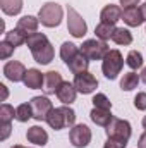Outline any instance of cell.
<instances>
[{
  "label": "cell",
  "mask_w": 146,
  "mask_h": 148,
  "mask_svg": "<svg viewBox=\"0 0 146 148\" xmlns=\"http://www.w3.org/2000/svg\"><path fill=\"white\" fill-rule=\"evenodd\" d=\"M2 12L7 16H17L23 10V0H0Z\"/></svg>",
  "instance_id": "obj_22"
},
{
  "label": "cell",
  "mask_w": 146,
  "mask_h": 148,
  "mask_svg": "<svg viewBox=\"0 0 146 148\" xmlns=\"http://www.w3.org/2000/svg\"><path fill=\"white\" fill-rule=\"evenodd\" d=\"M14 50H16V48H14L9 41H5V40L0 41V59H2V60H7V59L14 53Z\"/></svg>",
  "instance_id": "obj_31"
},
{
  "label": "cell",
  "mask_w": 146,
  "mask_h": 148,
  "mask_svg": "<svg viewBox=\"0 0 146 148\" xmlns=\"http://www.w3.org/2000/svg\"><path fill=\"white\" fill-rule=\"evenodd\" d=\"M23 83L29 90H41L43 84H45V74H41V71H38L35 67L33 69H28L24 79H23Z\"/></svg>",
  "instance_id": "obj_13"
},
{
  "label": "cell",
  "mask_w": 146,
  "mask_h": 148,
  "mask_svg": "<svg viewBox=\"0 0 146 148\" xmlns=\"http://www.w3.org/2000/svg\"><path fill=\"white\" fill-rule=\"evenodd\" d=\"M112 41L117 43V45H124L126 47V45H131L132 43V35L126 28H115V31L112 35Z\"/></svg>",
  "instance_id": "obj_25"
},
{
  "label": "cell",
  "mask_w": 146,
  "mask_h": 148,
  "mask_svg": "<svg viewBox=\"0 0 146 148\" xmlns=\"http://www.w3.org/2000/svg\"><path fill=\"white\" fill-rule=\"evenodd\" d=\"M122 19H124V23H126L127 26H131V28H138V26H141V24L145 23V17H143L139 7H127V9H124Z\"/></svg>",
  "instance_id": "obj_15"
},
{
  "label": "cell",
  "mask_w": 146,
  "mask_h": 148,
  "mask_svg": "<svg viewBox=\"0 0 146 148\" xmlns=\"http://www.w3.org/2000/svg\"><path fill=\"white\" fill-rule=\"evenodd\" d=\"M115 31V24L113 23H105V21H100L95 28V35L98 40L102 41H107V40H112V35Z\"/></svg>",
  "instance_id": "obj_21"
},
{
  "label": "cell",
  "mask_w": 146,
  "mask_h": 148,
  "mask_svg": "<svg viewBox=\"0 0 146 148\" xmlns=\"http://www.w3.org/2000/svg\"><path fill=\"white\" fill-rule=\"evenodd\" d=\"M57 98L64 103V105H71L72 102H76V97H77V90L74 86V83H69V81H64L59 90H57Z\"/></svg>",
  "instance_id": "obj_12"
},
{
  "label": "cell",
  "mask_w": 146,
  "mask_h": 148,
  "mask_svg": "<svg viewBox=\"0 0 146 148\" xmlns=\"http://www.w3.org/2000/svg\"><path fill=\"white\" fill-rule=\"evenodd\" d=\"M77 53H79V48L74 43H71V41H64L62 43V47H60V59L65 62V66L72 60Z\"/></svg>",
  "instance_id": "obj_24"
},
{
  "label": "cell",
  "mask_w": 146,
  "mask_h": 148,
  "mask_svg": "<svg viewBox=\"0 0 146 148\" xmlns=\"http://www.w3.org/2000/svg\"><path fill=\"white\" fill-rule=\"evenodd\" d=\"M62 83H64L62 74L59 73V71H50V73L45 74L43 91H45L46 95H53V93H57V90H59V86H60Z\"/></svg>",
  "instance_id": "obj_16"
},
{
  "label": "cell",
  "mask_w": 146,
  "mask_h": 148,
  "mask_svg": "<svg viewBox=\"0 0 146 148\" xmlns=\"http://www.w3.org/2000/svg\"><path fill=\"white\" fill-rule=\"evenodd\" d=\"M89 117H91V121H93L96 126H102V127H107L110 122H112V119H113V115H112V112H110V110L96 109V107L91 110Z\"/></svg>",
  "instance_id": "obj_20"
},
{
  "label": "cell",
  "mask_w": 146,
  "mask_h": 148,
  "mask_svg": "<svg viewBox=\"0 0 146 148\" xmlns=\"http://www.w3.org/2000/svg\"><path fill=\"white\" fill-rule=\"evenodd\" d=\"M14 119H16V109L12 105H9V103H3L0 107V122L10 124Z\"/></svg>",
  "instance_id": "obj_29"
},
{
  "label": "cell",
  "mask_w": 146,
  "mask_h": 148,
  "mask_svg": "<svg viewBox=\"0 0 146 148\" xmlns=\"http://www.w3.org/2000/svg\"><path fill=\"white\" fill-rule=\"evenodd\" d=\"M88 66H89V59L79 50V53L74 57L72 60L67 64V67H69V71L72 74H79V73H84V71H88Z\"/></svg>",
  "instance_id": "obj_19"
},
{
  "label": "cell",
  "mask_w": 146,
  "mask_h": 148,
  "mask_svg": "<svg viewBox=\"0 0 146 148\" xmlns=\"http://www.w3.org/2000/svg\"><path fill=\"white\" fill-rule=\"evenodd\" d=\"M10 148H26V147H23V145H14V147H10Z\"/></svg>",
  "instance_id": "obj_40"
},
{
  "label": "cell",
  "mask_w": 146,
  "mask_h": 148,
  "mask_svg": "<svg viewBox=\"0 0 146 148\" xmlns=\"http://www.w3.org/2000/svg\"><path fill=\"white\" fill-rule=\"evenodd\" d=\"M93 105L96 109H103V110H112V102L107 98V95L103 93H96L93 97Z\"/></svg>",
  "instance_id": "obj_30"
},
{
  "label": "cell",
  "mask_w": 146,
  "mask_h": 148,
  "mask_svg": "<svg viewBox=\"0 0 146 148\" xmlns=\"http://www.w3.org/2000/svg\"><path fill=\"white\" fill-rule=\"evenodd\" d=\"M122 12H124L122 7L113 5V3H108V5H105V7L102 9V12H100V19L105 21V23H113V24H115L117 21L122 19Z\"/></svg>",
  "instance_id": "obj_17"
},
{
  "label": "cell",
  "mask_w": 146,
  "mask_h": 148,
  "mask_svg": "<svg viewBox=\"0 0 146 148\" xmlns=\"http://www.w3.org/2000/svg\"><path fill=\"white\" fill-rule=\"evenodd\" d=\"M74 122H76V112L69 105H62V107L52 109V112L46 117V124L52 129H55V131H60V129H65V127H72V126H76Z\"/></svg>",
  "instance_id": "obj_2"
},
{
  "label": "cell",
  "mask_w": 146,
  "mask_h": 148,
  "mask_svg": "<svg viewBox=\"0 0 146 148\" xmlns=\"http://www.w3.org/2000/svg\"><path fill=\"white\" fill-rule=\"evenodd\" d=\"M131 134H132V129H131L129 121H126V119L113 117L112 122L107 126V136L108 138H120V140H127L129 141Z\"/></svg>",
  "instance_id": "obj_7"
},
{
  "label": "cell",
  "mask_w": 146,
  "mask_h": 148,
  "mask_svg": "<svg viewBox=\"0 0 146 148\" xmlns=\"http://www.w3.org/2000/svg\"><path fill=\"white\" fill-rule=\"evenodd\" d=\"M139 81H141V77L134 73V71L126 73V74H124V77L120 79V88H122L124 91H132L134 88H138Z\"/></svg>",
  "instance_id": "obj_23"
},
{
  "label": "cell",
  "mask_w": 146,
  "mask_h": 148,
  "mask_svg": "<svg viewBox=\"0 0 146 148\" xmlns=\"http://www.w3.org/2000/svg\"><path fill=\"white\" fill-rule=\"evenodd\" d=\"M89 60H103V57L108 53V45H107V41H102V40H98V38H95V40H86L83 45H81V48H79Z\"/></svg>",
  "instance_id": "obj_5"
},
{
  "label": "cell",
  "mask_w": 146,
  "mask_h": 148,
  "mask_svg": "<svg viewBox=\"0 0 146 148\" xmlns=\"http://www.w3.org/2000/svg\"><path fill=\"white\" fill-rule=\"evenodd\" d=\"M124 67V57L119 50H108V53L103 57L102 71L107 79H115Z\"/></svg>",
  "instance_id": "obj_4"
},
{
  "label": "cell",
  "mask_w": 146,
  "mask_h": 148,
  "mask_svg": "<svg viewBox=\"0 0 146 148\" xmlns=\"http://www.w3.org/2000/svg\"><path fill=\"white\" fill-rule=\"evenodd\" d=\"M62 5H59L57 2H46L45 5H41L40 12H38V19L43 26L46 28H55L62 23Z\"/></svg>",
  "instance_id": "obj_3"
},
{
  "label": "cell",
  "mask_w": 146,
  "mask_h": 148,
  "mask_svg": "<svg viewBox=\"0 0 146 148\" xmlns=\"http://www.w3.org/2000/svg\"><path fill=\"white\" fill-rule=\"evenodd\" d=\"M33 117V109H31V103H21L17 109H16V119L19 122H28L29 119Z\"/></svg>",
  "instance_id": "obj_27"
},
{
  "label": "cell",
  "mask_w": 146,
  "mask_h": 148,
  "mask_svg": "<svg viewBox=\"0 0 146 148\" xmlns=\"http://www.w3.org/2000/svg\"><path fill=\"white\" fill-rule=\"evenodd\" d=\"M67 29L74 38H83L88 31L86 21L83 19V16L71 5H67Z\"/></svg>",
  "instance_id": "obj_6"
},
{
  "label": "cell",
  "mask_w": 146,
  "mask_h": 148,
  "mask_svg": "<svg viewBox=\"0 0 146 148\" xmlns=\"http://www.w3.org/2000/svg\"><path fill=\"white\" fill-rule=\"evenodd\" d=\"M119 2H120V5L124 9H127V7H138L139 5V0H119Z\"/></svg>",
  "instance_id": "obj_35"
},
{
  "label": "cell",
  "mask_w": 146,
  "mask_h": 148,
  "mask_svg": "<svg viewBox=\"0 0 146 148\" xmlns=\"http://www.w3.org/2000/svg\"><path fill=\"white\" fill-rule=\"evenodd\" d=\"M38 26H40V19L38 17H35V16H23L17 21L16 29H19L23 35L29 36V35H33V33L38 31Z\"/></svg>",
  "instance_id": "obj_14"
},
{
  "label": "cell",
  "mask_w": 146,
  "mask_h": 148,
  "mask_svg": "<svg viewBox=\"0 0 146 148\" xmlns=\"http://www.w3.org/2000/svg\"><path fill=\"white\" fill-rule=\"evenodd\" d=\"M141 124H143V127H145V129H146V115H145V117H143V122H141Z\"/></svg>",
  "instance_id": "obj_39"
},
{
  "label": "cell",
  "mask_w": 146,
  "mask_h": 148,
  "mask_svg": "<svg viewBox=\"0 0 146 148\" xmlns=\"http://www.w3.org/2000/svg\"><path fill=\"white\" fill-rule=\"evenodd\" d=\"M134 107L138 110H146V93L145 91H139L134 97Z\"/></svg>",
  "instance_id": "obj_33"
},
{
  "label": "cell",
  "mask_w": 146,
  "mask_h": 148,
  "mask_svg": "<svg viewBox=\"0 0 146 148\" xmlns=\"http://www.w3.org/2000/svg\"><path fill=\"white\" fill-rule=\"evenodd\" d=\"M69 140L76 148H86L91 143V129L86 124H76L69 131Z\"/></svg>",
  "instance_id": "obj_8"
},
{
  "label": "cell",
  "mask_w": 146,
  "mask_h": 148,
  "mask_svg": "<svg viewBox=\"0 0 146 148\" xmlns=\"http://www.w3.org/2000/svg\"><path fill=\"white\" fill-rule=\"evenodd\" d=\"M26 45L31 50L33 59L36 60L38 64H41V66L50 64L53 60V57H55V50H53L50 40L43 33H38L36 31V33L29 35V36L26 38Z\"/></svg>",
  "instance_id": "obj_1"
},
{
  "label": "cell",
  "mask_w": 146,
  "mask_h": 148,
  "mask_svg": "<svg viewBox=\"0 0 146 148\" xmlns=\"http://www.w3.org/2000/svg\"><path fill=\"white\" fill-rule=\"evenodd\" d=\"M29 103L33 109V119H36V121H46L48 114L53 109L52 102L46 97H33L29 100Z\"/></svg>",
  "instance_id": "obj_10"
},
{
  "label": "cell",
  "mask_w": 146,
  "mask_h": 148,
  "mask_svg": "<svg viewBox=\"0 0 146 148\" xmlns=\"http://www.w3.org/2000/svg\"><path fill=\"white\" fill-rule=\"evenodd\" d=\"M126 64H127L132 71H136V69L143 67V55H141V52H138V50H131V52L127 53Z\"/></svg>",
  "instance_id": "obj_28"
},
{
  "label": "cell",
  "mask_w": 146,
  "mask_h": 148,
  "mask_svg": "<svg viewBox=\"0 0 146 148\" xmlns=\"http://www.w3.org/2000/svg\"><path fill=\"white\" fill-rule=\"evenodd\" d=\"M139 9H141V14H143V17H145V21H146V2H145V3H141V7H139Z\"/></svg>",
  "instance_id": "obj_37"
},
{
  "label": "cell",
  "mask_w": 146,
  "mask_h": 148,
  "mask_svg": "<svg viewBox=\"0 0 146 148\" xmlns=\"http://www.w3.org/2000/svg\"><path fill=\"white\" fill-rule=\"evenodd\" d=\"M26 35H23L19 29H10V31H7L5 33V41H9L14 48H17V47H21V45H24L26 43Z\"/></svg>",
  "instance_id": "obj_26"
},
{
  "label": "cell",
  "mask_w": 146,
  "mask_h": 148,
  "mask_svg": "<svg viewBox=\"0 0 146 148\" xmlns=\"http://www.w3.org/2000/svg\"><path fill=\"white\" fill-rule=\"evenodd\" d=\"M126 147H127V140H120V138H108L103 145V148H126Z\"/></svg>",
  "instance_id": "obj_32"
},
{
  "label": "cell",
  "mask_w": 146,
  "mask_h": 148,
  "mask_svg": "<svg viewBox=\"0 0 146 148\" xmlns=\"http://www.w3.org/2000/svg\"><path fill=\"white\" fill-rule=\"evenodd\" d=\"M138 148H146V131L139 136V141H138Z\"/></svg>",
  "instance_id": "obj_36"
},
{
  "label": "cell",
  "mask_w": 146,
  "mask_h": 148,
  "mask_svg": "<svg viewBox=\"0 0 146 148\" xmlns=\"http://www.w3.org/2000/svg\"><path fill=\"white\" fill-rule=\"evenodd\" d=\"M26 138H28L29 143H33V145H36V147H43V145L48 143V134H46V131H45L43 127H40V126H31V127L28 129V133H26Z\"/></svg>",
  "instance_id": "obj_18"
},
{
  "label": "cell",
  "mask_w": 146,
  "mask_h": 148,
  "mask_svg": "<svg viewBox=\"0 0 146 148\" xmlns=\"http://www.w3.org/2000/svg\"><path fill=\"white\" fill-rule=\"evenodd\" d=\"M139 77H141V81L146 84V67H143V71H141V76H139Z\"/></svg>",
  "instance_id": "obj_38"
},
{
  "label": "cell",
  "mask_w": 146,
  "mask_h": 148,
  "mask_svg": "<svg viewBox=\"0 0 146 148\" xmlns=\"http://www.w3.org/2000/svg\"><path fill=\"white\" fill-rule=\"evenodd\" d=\"M0 127H2L0 140H2V141H5V140L9 138V134H10V124H3V122H0Z\"/></svg>",
  "instance_id": "obj_34"
},
{
  "label": "cell",
  "mask_w": 146,
  "mask_h": 148,
  "mask_svg": "<svg viewBox=\"0 0 146 148\" xmlns=\"http://www.w3.org/2000/svg\"><path fill=\"white\" fill-rule=\"evenodd\" d=\"M3 76H5L9 81H12V83H19V81H23L24 76H26V67H24V64L19 62V60H9V62L3 66Z\"/></svg>",
  "instance_id": "obj_11"
},
{
  "label": "cell",
  "mask_w": 146,
  "mask_h": 148,
  "mask_svg": "<svg viewBox=\"0 0 146 148\" xmlns=\"http://www.w3.org/2000/svg\"><path fill=\"white\" fill-rule=\"evenodd\" d=\"M74 86L77 90V93H83V95H89L93 93L96 88H98V81L89 71H84V73L76 74L74 77Z\"/></svg>",
  "instance_id": "obj_9"
}]
</instances>
